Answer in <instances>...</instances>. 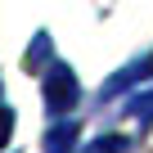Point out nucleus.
I'll list each match as a JSON object with an SVG mask.
<instances>
[{
    "instance_id": "nucleus-1",
    "label": "nucleus",
    "mask_w": 153,
    "mask_h": 153,
    "mask_svg": "<svg viewBox=\"0 0 153 153\" xmlns=\"http://www.w3.org/2000/svg\"><path fill=\"white\" fill-rule=\"evenodd\" d=\"M45 108L50 113H68V108H76V99H81V86H76V72L72 68H63V63H54L50 72H45Z\"/></svg>"
},
{
    "instance_id": "nucleus-2",
    "label": "nucleus",
    "mask_w": 153,
    "mask_h": 153,
    "mask_svg": "<svg viewBox=\"0 0 153 153\" xmlns=\"http://www.w3.org/2000/svg\"><path fill=\"white\" fill-rule=\"evenodd\" d=\"M144 76H153V54H149V59H135L131 68H122L117 76H108V81H104V99H113V95H122L126 86H135V81H144Z\"/></svg>"
},
{
    "instance_id": "nucleus-3",
    "label": "nucleus",
    "mask_w": 153,
    "mask_h": 153,
    "mask_svg": "<svg viewBox=\"0 0 153 153\" xmlns=\"http://www.w3.org/2000/svg\"><path fill=\"white\" fill-rule=\"evenodd\" d=\"M72 140H76V126H72V122H59V126L45 135V153H68Z\"/></svg>"
},
{
    "instance_id": "nucleus-4",
    "label": "nucleus",
    "mask_w": 153,
    "mask_h": 153,
    "mask_svg": "<svg viewBox=\"0 0 153 153\" xmlns=\"http://www.w3.org/2000/svg\"><path fill=\"white\" fill-rule=\"evenodd\" d=\"M86 153H126V140H122V135H99Z\"/></svg>"
},
{
    "instance_id": "nucleus-5",
    "label": "nucleus",
    "mask_w": 153,
    "mask_h": 153,
    "mask_svg": "<svg viewBox=\"0 0 153 153\" xmlns=\"http://www.w3.org/2000/svg\"><path fill=\"white\" fill-rule=\"evenodd\" d=\"M126 113H131V117H135V122H149V117H153V90H149V95H135V99H131V108H126Z\"/></svg>"
},
{
    "instance_id": "nucleus-6",
    "label": "nucleus",
    "mask_w": 153,
    "mask_h": 153,
    "mask_svg": "<svg viewBox=\"0 0 153 153\" xmlns=\"http://www.w3.org/2000/svg\"><path fill=\"white\" fill-rule=\"evenodd\" d=\"M9 131H14V108H5V104H0V149L9 144Z\"/></svg>"
}]
</instances>
